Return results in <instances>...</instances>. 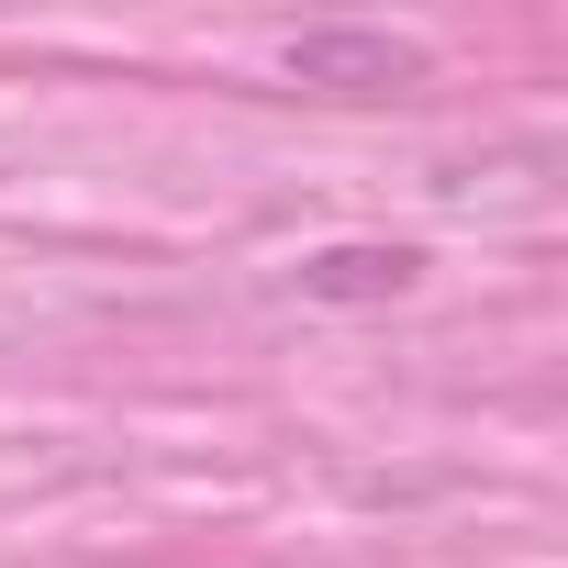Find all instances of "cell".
<instances>
[{
  "label": "cell",
  "mask_w": 568,
  "mask_h": 568,
  "mask_svg": "<svg viewBox=\"0 0 568 568\" xmlns=\"http://www.w3.org/2000/svg\"><path fill=\"white\" fill-rule=\"evenodd\" d=\"M278 68H291L302 90H413L424 79V45L413 34H379V23H313L278 45Z\"/></svg>",
  "instance_id": "obj_1"
},
{
  "label": "cell",
  "mask_w": 568,
  "mask_h": 568,
  "mask_svg": "<svg viewBox=\"0 0 568 568\" xmlns=\"http://www.w3.org/2000/svg\"><path fill=\"white\" fill-rule=\"evenodd\" d=\"M424 278V245H313L291 267V291L302 302H402Z\"/></svg>",
  "instance_id": "obj_2"
}]
</instances>
